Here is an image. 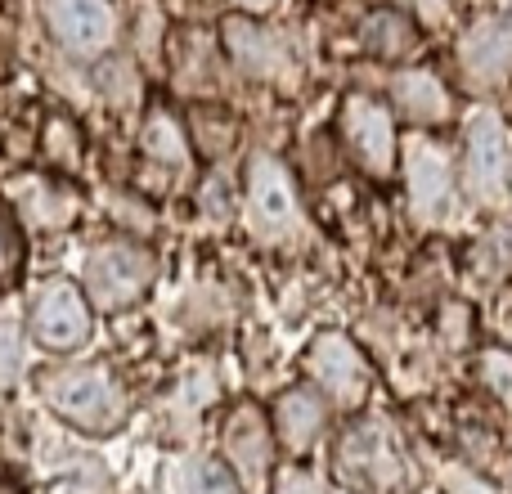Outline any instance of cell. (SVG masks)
Listing matches in <instances>:
<instances>
[{
  "mask_svg": "<svg viewBox=\"0 0 512 494\" xmlns=\"http://www.w3.org/2000/svg\"><path fill=\"white\" fill-rule=\"evenodd\" d=\"M45 400L86 432H113L126 418V396L104 369H59L45 378Z\"/></svg>",
  "mask_w": 512,
  "mask_h": 494,
  "instance_id": "6da1fadb",
  "label": "cell"
},
{
  "mask_svg": "<svg viewBox=\"0 0 512 494\" xmlns=\"http://www.w3.org/2000/svg\"><path fill=\"white\" fill-rule=\"evenodd\" d=\"M337 477L360 494H396L400 490V463L391 454V441L378 423L355 427L337 445Z\"/></svg>",
  "mask_w": 512,
  "mask_h": 494,
  "instance_id": "7a4b0ae2",
  "label": "cell"
},
{
  "mask_svg": "<svg viewBox=\"0 0 512 494\" xmlns=\"http://www.w3.org/2000/svg\"><path fill=\"white\" fill-rule=\"evenodd\" d=\"M149 279H153V256L140 252V247L113 243V247H99L86 261V288L104 310L131 306L149 288Z\"/></svg>",
  "mask_w": 512,
  "mask_h": 494,
  "instance_id": "3957f363",
  "label": "cell"
},
{
  "mask_svg": "<svg viewBox=\"0 0 512 494\" xmlns=\"http://www.w3.org/2000/svg\"><path fill=\"white\" fill-rule=\"evenodd\" d=\"M32 333H36V342L50 346V351H77L90 337L86 297L63 279L41 288V297H36V306H32Z\"/></svg>",
  "mask_w": 512,
  "mask_h": 494,
  "instance_id": "277c9868",
  "label": "cell"
},
{
  "mask_svg": "<svg viewBox=\"0 0 512 494\" xmlns=\"http://www.w3.org/2000/svg\"><path fill=\"white\" fill-rule=\"evenodd\" d=\"M45 18L59 45L77 59H95L113 41V5L108 0H45Z\"/></svg>",
  "mask_w": 512,
  "mask_h": 494,
  "instance_id": "5b68a950",
  "label": "cell"
},
{
  "mask_svg": "<svg viewBox=\"0 0 512 494\" xmlns=\"http://www.w3.org/2000/svg\"><path fill=\"white\" fill-rule=\"evenodd\" d=\"M342 131L351 153L360 158V167L373 171V176H387L391 162H396V126H391L387 108L378 99L351 95L342 104Z\"/></svg>",
  "mask_w": 512,
  "mask_h": 494,
  "instance_id": "8992f818",
  "label": "cell"
},
{
  "mask_svg": "<svg viewBox=\"0 0 512 494\" xmlns=\"http://www.w3.org/2000/svg\"><path fill=\"white\" fill-rule=\"evenodd\" d=\"M248 221L261 239H283L297 221V198H292L288 171L274 158H256L248 176Z\"/></svg>",
  "mask_w": 512,
  "mask_h": 494,
  "instance_id": "52a82bcc",
  "label": "cell"
},
{
  "mask_svg": "<svg viewBox=\"0 0 512 494\" xmlns=\"http://www.w3.org/2000/svg\"><path fill=\"white\" fill-rule=\"evenodd\" d=\"M405 176H409V203L423 221H445V212H454V180L450 162L436 144L418 140L405 153Z\"/></svg>",
  "mask_w": 512,
  "mask_h": 494,
  "instance_id": "ba28073f",
  "label": "cell"
},
{
  "mask_svg": "<svg viewBox=\"0 0 512 494\" xmlns=\"http://www.w3.org/2000/svg\"><path fill=\"white\" fill-rule=\"evenodd\" d=\"M310 373H315L342 405H355V400L364 396V387H369V369H364L360 351H355L342 333H324L310 346Z\"/></svg>",
  "mask_w": 512,
  "mask_h": 494,
  "instance_id": "9c48e42d",
  "label": "cell"
},
{
  "mask_svg": "<svg viewBox=\"0 0 512 494\" xmlns=\"http://www.w3.org/2000/svg\"><path fill=\"white\" fill-rule=\"evenodd\" d=\"M468 185L486 203H495L504 185V122L495 113H477L468 126Z\"/></svg>",
  "mask_w": 512,
  "mask_h": 494,
  "instance_id": "30bf717a",
  "label": "cell"
},
{
  "mask_svg": "<svg viewBox=\"0 0 512 494\" xmlns=\"http://www.w3.org/2000/svg\"><path fill=\"white\" fill-rule=\"evenodd\" d=\"M324 418H328L324 400H319L315 391L292 387V391H283L279 405H274V432H279V441L288 445V450H306V445L324 432Z\"/></svg>",
  "mask_w": 512,
  "mask_h": 494,
  "instance_id": "8fae6325",
  "label": "cell"
},
{
  "mask_svg": "<svg viewBox=\"0 0 512 494\" xmlns=\"http://www.w3.org/2000/svg\"><path fill=\"white\" fill-rule=\"evenodd\" d=\"M396 104L405 108L414 122H441L450 113V95L432 72H400L396 77Z\"/></svg>",
  "mask_w": 512,
  "mask_h": 494,
  "instance_id": "7c38bea8",
  "label": "cell"
},
{
  "mask_svg": "<svg viewBox=\"0 0 512 494\" xmlns=\"http://www.w3.org/2000/svg\"><path fill=\"white\" fill-rule=\"evenodd\" d=\"M230 454H234V468L248 481L261 477L265 454H270V436H265V423L256 409H239L230 418Z\"/></svg>",
  "mask_w": 512,
  "mask_h": 494,
  "instance_id": "4fadbf2b",
  "label": "cell"
},
{
  "mask_svg": "<svg viewBox=\"0 0 512 494\" xmlns=\"http://www.w3.org/2000/svg\"><path fill=\"white\" fill-rule=\"evenodd\" d=\"M508 59H512V41L508 36H499L495 27H477L472 41L463 45V63H468L481 81H495L499 72L508 68Z\"/></svg>",
  "mask_w": 512,
  "mask_h": 494,
  "instance_id": "5bb4252c",
  "label": "cell"
},
{
  "mask_svg": "<svg viewBox=\"0 0 512 494\" xmlns=\"http://www.w3.org/2000/svg\"><path fill=\"white\" fill-rule=\"evenodd\" d=\"M409 41H414V27L400 14H373L369 23H364V45L378 54H405Z\"/></svg>",
  "mask_w": 512,
  "mask_h": 494,
  "instance_id": "9a60e30c",
  "label": "cell"
},
{
  "mask_svg": "<svg viewBox=\"0 0 512 494\" xmlns=\"http://www.w3.org/2000/svg\"><path fill=\"white\" fill-rule=\"evenodd\" d=\"M225 36H230V50L239 54L243 63H252V68H270V63H274V45H270V36H265L261 27L230 23V27H225Z\"/></svg>",
  "mask_w": 512,
  "mask_h": 494,
  "instance_id": "2e32d148",
  "label": "cell"
},
{
  "mask_svg": "<svg viewBox=\"0 0 512 494\" xmlns=\"http://www.w3.org/2000/svg\"><path fill=\"white\" fill-rule=\"evenodd\" d=\"M144 149H149V158L176 162V167L185 162V140H180L171 117H149V126H144Z\"/></svg>",
  "mask_w": 512,
  "mask_h": 494,
  "instance_id": "e0dca14e",
  "label": "cell"
},
{
  "mask_svg": "<svg viewBox=\"0 0 512 494\" xmlns=\"http://www.w3.org/2000/svg\"><path fill=\"white\" fill-rule=\"evenodd\" d=\"M18 270H23V234H18L9 207L0 203V288H9L18 279Z\"/></svg>",
  "mask_w": 512,
  "mask_h": 494,
  "instance_id": "ac0fdd59",
  "label": "cell"
},
{
  "mask_svg": "<svg viewBox=\"0 0 512 494\" xmlns=\"http://www.w3.org/2000/svg\"><path fill=\"white\" fill-rule=\"evenodd\" d=\"M481 382H486V391L495 400H504L512 409V355L499 351V346H490L486 355H481Z\"/></svg>",
  "mask_w": 512,
  "mask_h": 494,
  "instance_id": "d6986e66",
  "label": "cell"
},
{
  "mask_svg": "<svg viewBox=\"0 0 512 494\" xmlns=\"http://www.w3.org/2000/svg\"><path fill=\"white\" fill-rule=\"evenodd\" d=\"M194 131H198V149L207 153H221L234 144V122H216V113H198Z\"/></svg>",
  "mask_w": 512,
  "mask_h": 494,
  "instance_id": "ffe728a7",
  "label": "cell"
},
{
  "mask_svg": "<svg viewBox=\"0 0 512 494\" xmlns=\"http://www.w3.org/2000/svg\"><path fill=\"white\" fill-rule=\"evenodd\" d=\"M189 494H239V486L221 463H198L194 477H189Z\"/></svg>",
  "mask_w": 512,
  "mask_h": 494,
  "instance_id": "44dd1931",
  "label": "cell"
},
{
  "mask_svg": "<svg viewBox=\"0 0 512 494\" xmlns=\"http://www.w3.org/2000/svg\"><path fill=\"white\" fill-rule=\"evenodd\" d=\"M445 490L450 494H495L486 481L472 477V472H450V477H445Z\"/></svg>",
  "mask_w": 512,
  "mask_h": 494,
  "instance_id": "7402d4cb",
  "label": "cell"
},
{
  "mask_svg": "<svg viewBox=\"0 0 512 494\" xmlns=\"http://www.w3.org/2000/svg\"><path fill=\"white\" fill-rule=\"evenodd\" d=\"M414 5H423V9H427V14H432V18H436V14H441V9H436V5H441V0H414Z\"/></svg>",
  "mask_w": 512,
  "mask_h": 494,
  "instance_id": "603a6c76",
  "label": "cell"
},
{
  "mask_svg": "<svg viewBox=\"0 0 512 494\" xmlns=\"http://www.w3.org/2000/svg\"><path fill=\"white\" fill-rule=\"evenodd\" d=\"M239 5H243V9H252V14H256V9H265L270 0H239Z\"/></svg>",
  "mask_w": 512,
  "mask_h": 494,
  "instance_id": "cb8c5ba5",
  "label": "cell"
},
{
  "mask_svg": "<svg viewBox=\"0 0 512 494\" xmlns=\"http://www.w3.org/2000/svg\"><path fill=\"white\" fill-rule=\"evenodd\" d=\"M0 494H9V490H0Z\"/></svg>",
  "mask_w": 512,
  "mask_h": 494,
  "instance_id": "d4e9b609",
  "label": "cell"
}]
</instances>
